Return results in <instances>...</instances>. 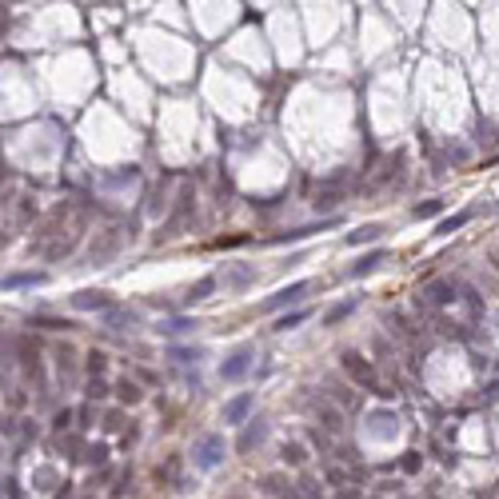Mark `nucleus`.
Returning a JSON list of instances; mask_svg holds the SVG:
<instances>
[{
  "instance_id": "f257e3e1",
  "label": "nucleus",
  "mask_w": 499,
  "mask_h": 499,
  "mask_svg": "<svg viewBox=\"0 0 499 499\" xmlns=\"http://www.w3.org/2000/svg\"><path fill=\"white\" fill-rule=\"evenodd\" d=\"M340 363H343V372H348V380H352V384H360L363 391H372V395H380V400H387V395H391V391L380 384V376H376L372 360H363L360 352H343Z\"/></svg>"
},
{
  "instance_id": "f03ea898",
  "label": "nucleus",
  "mask_w": 499,
  "mask_h": 499,
  "mask_svg": "<svg viewBox=\"0 0 499 499\" xmlns=\"http://www.w3.org/2000/svg\"><path fill=\"white\" fill-rule=\"evenodd\" d=\"M192 459H196V467L200 472H212L220 459H224V435L220 431H208L196 439V448H192Z\"/></svg>"
},
{
  "instance_id": "7ed1b4c3",
  "label": "nucleus",
  "mask_w": 499,
  "mask_h": 499,
  "mask_svg": "<svg viewBox=\"0 0 499 499\" xmlns=\"http://www.w3.org/2000/svg\"><path fill=\"white\" fill-rule=\"evenodd\" d=\"M252 408H256V395H252V391H240L236 400H228V404H224V411H220L224 428H240V424H248Z\"/></svg>"
},
{
  "instance_id": "20e7f679",
  "label": "nucleus",
  "mask_w": 499,
  "mask_h": 499,
  "mask_svg": "<svg viewBox=\"0 0 499 499\" xmlns=\"http://www.w3.org/2000/svg\"><path fill=\"white\" fill-rule=\"evenodd\" d=\"M308 292H312V284H308V280H295V284H288V288H280L276 295H268L260 308H264V312H280V308H288V304H300Z\"/></svg>"
},
{
  "instance_id": "39448f33",
  "label": "nucleus",
  "mask_w": 499,
  "mask_h": 499,
  "mask_svg": "<svg viewBox=\"0 0 499 499\" xmlns=\"http://www.w3.org/2000/svg\"><path fill=\"white\" fill-rule=\"evenodd\" d=\"M252 367V348H236L224 363H220V380L224 384H236V380H244Z\"/></svg>"
},
{
  "instance_id": "423d86ee",
  "label": "nucleus",
  "mask_w": 499,
  "mask_h": 499,
  "mask_svg": "<svg viewBox=\"0 0 499 499\" xmlns=\"http://www.w3.org/2000/svg\"><path fill=\"white\" fill-rule=\"evenodd\" d=\"M72 308L76 312H112V295L100 292V288H84V292L72 295Z\"/></svg>"
},
{
  "instance_id": "0eeeda50",
  "label": "nucleus",
  "mask_w": 499,
  "mask_h": 499,
  "mask_svg": "<svg viewBox=\"0 0 499 499\" xmlns=\"http://www.w3.org/2000/svg\"><path fill=\"white\" fill-rule=\"evenodd\" d=\"M264 439H268V424H264V419H248V424H244V435H240V443H236V452L248 455L252 448H260Z\"/></svg>"
},
{
  "instance_id": "6e6552de",
  "label": "nucleus",
  "mask_w": 499,
  "mask_h": 499,
  "mask_svg": "<svg viewBox=\"0 0 499 499\" xmlns=\"http://www.w3.org/2000/svg\"><path fill=\"white\" fill-rule=\"evenodd\" d=\"M380 264H387V248H376V252H367V256H360L352 268H348V276L352 280H360V276H372Z\"/></svg>"
},
{
  "instance_id": "1a4fd4ad",
  "label": "nucleus",
  "mask_w": 499,
  "mask_h": 499,
  "mask_svg": "<svg viewBox=\"0 0 499 499\" xmlns=\"http://www.w3.org/2000/svg\"><path fill=\"white\" fill-rule=\"evenodd\" d=\"M316 415H319V431H328V435H340V431H343V415H340V408H332L328 400H319Z\"/></svg>"
},
{
  "instance_id": "9d476101",
  "label": "nucleus",
  "mask_w": 499,
  "mask_h": 499,
  "mask_svg": "<svg viewBox=\"0 0 499 499\" xmlns=\"http://www.w3.org/2000/svg\"><path fill=\"white\" fill-rule=\"evenodd\" d=\"M248 284H256V264H240V268L224 272V288H232V292H244Z\"/></svg>"
},
{
  "instance_id": "9b49d317",
  "label": "nucleus",
  "mask_w": 499,
  "mask_h": 499,
  "mask_svg": "<svg viewBox=\"0 0 499 499\" xmlns=\"http://www.w3.org/2000/svg\"><path fill=\"white\" fill-rule=\"evenodd\" d=\"M220 288V276H204V280H196L192 288H188V295H184V304H204L208 295Z\"/></svg>"
},
{
  "instance_id": "f8f14e48",
  "label": "nucleus",
  "mask_w": 499,
  "mask_h": 499,
  "mask_svg": "<svg viewBox=\"0 0 499 499\" xmlns=\"http://www.w3.org/2000/svg\"><path fill=\"white\" fill-rule=\"evenodd\" d=\"M0 284L4 288H36V284H48V276L45 272H12V276H4Z\"/></svg>"
},
{
  "instance_id": "ddd939ff",
  "label": "nucleus",
  "mask_w": 499,
  "mask_h": 499,
  "mask_svg": "<svg viewBox=\"0 0 499 499\" xmlns=\"http://www.w3.org/2000/svg\"><path fill=\"white\" fill-rule=\"evenodd\" d=\"M380 236H384V224H360L356 232H348V244L360 248V244H372V240H380Z\"/></svg>"
},
{
  "instance_id": "4468645a",
  "label": "nucleus",
  "mask_w": 499,
  "mask_h": 499,
  "mask_svg": "<svg viewBox=\"0 0 499 499\" xmlns=\"http://www.w3.org/2000/svg\"><path fill=\"white\" fill-rule=\"evenodd\" d=\"M352 312H356V300H340V304H332V308L324 312V328H336V324H343Z\"/></svg>"
},
{
  "instance_id": "2eb2a0df",
  "label": "nucleus",
  "mask_w": 499,
  "mask_h": 499,
  "mask_svg": "<svg viewBox=\"0 0 499 499\" xmlns=\"http://www.w3.org/2000/svg\"><path fill=\"white\" fill-rule=\"evenodd\" d=\"M120 248V232H108V236H104V240H100V244H92V264H100V260H108V256H112V252Z\"/></svg>"
},
{
  "instance_id": "dca6fc26",
  "label": "nucleus",
  "mask_w": 499,
  "mask_h": 499,
  "mask_svg": "<svg viewBox=\"0 0 499 499\" xmlns=\"http://www.w3.org/2000/svg\"><path fill=\"white\" fill-rule=\"evenodd\" d=\"M280 459H284L288 467H304V463H308V448L292 439V443H284V448H280Z\"/></svg>"
},
{
  "instance_id": "f3484780",
  "label": "nucleus",
  "mask_w": 499,
  "mask_h": 499,
  "mask_svg": "<svg viewBox=\"0 0 499 499\" xmlns=\"http://www.w3.org/2000/svg\"><path fill=\"white\" fill-rule=\"evenodd\" d=\"M260 487H264L268 496H276V499H292V487H288V479L280 476V472H276V476H264L260 479Z\"/></svg>"
},
{
  "instance_id": "a211bd4d",
  "label": "nucleus",
  "mask_w": 499,
  "mask_h": 499,
  "mask_svg": "<svg viewBox=\"0 0 499 499\" xmlns=\"http://www.w3.org/2000/svg\"><path fill=\"white\" fill-rule=\"evenodd\" d=\"M168 360H176V363H200V360H204V348H196V343H192V348H180V343H172V348H168Z\"/></svg>"
},
{
  "instance_id": "6ab92c4d",
  "label": "nucleus",
  "mask_w": 499,
  "mask_h": 499,
  "mask_svg": "<svg viewBox=\"0 0 499 499\" xmlns=\"http://www.w3.org/2000/svg\"><path fill=\"white\" fill-rule=\"evenodd\" d=\"M196 328H200L196 319H184V316L164 319V324H160V332H164V336H184V332H196Z\"/></svg>"
},
{
  "instance_id": "aec40b11",
  "label": "nucleus",
  "mask_w": 499,
  "mask_h": 499,
  "mask_svg": "<svg viewBox=\"0 0 499 499\" xmlns=\"http://www.w3.org/2000/svg\"><path fill=\"white\" fill-rule=\"evenodd\" d=\"M116 395H120V404H128V408L144 400V391H140V384H132V380H120V384H116Z\"/></svg>"
},
{
  "instance_id": "412c9836",
  "label": "nucleus",
  "mask_w": 499,
  "mask_h": 499,
  "mask_svg": "<svg viewBox=\"0 0 499 499\" xmlns=\"http://www.w3.org/2000/svg\"><path fill=\"white\" fill-rule=\"evenodd\" d=\"M428 295H431V304H439V308H443V304H455V288L448 284V280L431 284V288H428Z\"/></svg>"
},
{
  "instance_id": "4be33fe9",
  "label": "nucleus",
  "mask_w": 499,
  "mask_h": 499,
  "mask_svg": "<svg viewBox=\"0 0 499 499\" xmlns=\"http://www.w3.org/2000/svg\"><path fill=\"white\" fill-rule=\"evenodd\" d=\"M443 208H448V200H424V204L411 208V216H415V220H431V216H439Z\"/></svg>"
},
{
  "instance_id": "5701e85b",
  "label": "nucleus",
  "mask_w": 499,
  "mask_h": 499,
  "mask_svg": "<svg viewBox=\"0 0 499 499\" xmlns=\"http://www.w3.org/2000/svg\"><path fill=\"white\" fill-rule=\"evenodd\" d=\"M324 491H319V483L312 476H304L300 483H295V491H292V499H319Z\"/></svg>"
},
{
  "instance_id": "b1692460",
  "label": "nucleus",
  "mask_w": 499,
  "mask_h": 499,
  "mask_svg": "<svg viewBox=\"0 0 499 499\" xmlns=\"http://www.w3.org/2000/svg\"><path fill=\"white\" fill-rule=\"evenodd\" d=\"M467 220H472V208H463V212H455V216H448V220H439L435 232H439V236H448V232H455V228H463Z\"/></svg>"
},
{
  "instance_id": "393cba45",
  "label": "nucleus",
  "mask_w": 499,
  "mask_h": 499,
  "mask_svg": "<svg viewBox=\"0 0 499 499\" xmlns=\"http://www.w3.org/2000/svg\"><path fill=\"white\" fill-rule=\"evenodd\" d=\"M84 367H88L92 380H100V376H104V367H108V356H104V352H88V363H84Z\"/></svg>"
},
{
  "instance_id": "a878e982",
  "label": "nucleus",
  "mask_w": 499,
  "mask_h": 499,
  "mask_svg": "<svg viewBox=\"0 0 499 499\" xmlns=\"http://www.w3.org/2000/svg\"><path fill=\"white\" fill-rule=\"evenodd\" d=\"M400 467H404L408 476H415V472L424 467V455H419V452H408V455H404V459H400Z\"/></svg>"
},
{
  "instance_id": "bb28decb",
  "label": "nucleus",
  "mask_w": 499,
  "mask_h": 499,
  "mask_svg": "<svg viewBox=\"0 0 499 499\" xmlns=\"http://www.w3.org/2000/svg\"><path fill=\"white\" fill-rule=\"evenodd\" d=\"M336 204H340V196H336V192H328V196H316V200H312V208H316V212H332Z\"/></svg>"
},
{
  "instance_id": "cd10ccee",
  "label": "nucleus",
  "mask_w": 499,
  "mask_h": 499,
  "mask_svg": "<svg viewBox=\"0 0 499 499\" xmlns=\"http://www.w3.org/2000/svg\"><path fill=\"white\" fill-rule=\"evenodd\" d=\"M308 319V312H292V316H284L280 324H276V332H288V328H295V324H304Z\"/></svg>"
},
{
  "instance_id": "c85d7f7f",
  "label": "nucleus",
  "mask_w": 499,
  "mask_h": 499,
  "mask_svg": "<svg viewBox=\"0 0 499 499\" xmlns=\"http://www.w3.org/2000/svg\"><path fill=\"white\" fill-rule=\"evenodd\" d=\"M108 391H112V387L104 384V380H92V384H88V400H104Z\"/></svg>"
},
{
  "instance_id": "c756f323",
  "label": "nucleus",
  "mask_w": 499,
  "mask_h": 499,
  "mask_svg": "<svg viewBox=\"0 0 499 499\" xmlns=\"http://www.w3.org/2000/svg\"><path fill=\"white\" fill-rule=\"evenodd\" d=\"M69 424H72V408H60L56 415H52V428H56V431H64Z\"/></svg>"
},
{
  "instance_id": "7c9ffc66",
  "label": "nucleus",
  "mask_w": 499,
  "mask_h": 499,
  "mask_svg": "<svg viewBox=\"0 0 499 499\" xmlns=\"http://www.w3.org/2000/svg\"><path fill=\"white\" fill-rule=\"evenodd\" d=\"M84 459H88V463H104V459H108V448H104V443H96V448L84 452Z\"/></svg>"
},
{
  "instance_id": "2f4dec72",
  "label": "nucleus",
  "mask_w": 499,
  "mask_h": 499,
  "mask_svg": "<svg viewBox=\"0 0 499 499\" xmlns=\"http://www.w3.org/2000/svg\"><path fill=\"white\" fill-rule=\"evenodd\" d=\"M176 472H180V459L172 455V459L164 463V472H156V479H160V483H164V479H172V476H176Z\"/></svg>"
},
{
  "instance_id": "473e14b6",
  "label": "nucleus",
  "mask_w": 499,
  "mask_h": 499,
  "mask_svg": "<svg viewBox=\"0 0 499 499\" xmlns=\"http://www.w3.org/2000/svg\"><path fill=\"white\" fill-rule=\"evenodd\" d=\"M308 439H312L316 448H328V443H332V439H328V431H319V428H312V431H308Z\"/></svg>"
},
{
  "instance_id": "72a5a7b5",
  "label": "nucleus",
  "mask_w": 499,
  "mask_h": 499,
  "mask_svg": "<svg viewBox=\"0 0 499 499\" xmlns=\"http://www.w3.org/2000/svg\"><path fill=\"white\" fill-rule=\"evenodd\" d=\"M108 324H136V312H112Z\"/></svg>"
},
{
  "instance_id": "f704fd0d",
  "label": "nucleus",
  "mask_w": 499,
  "mask_h": 499,
  "mask_svg": "<svg viewBox=\"0 0 499 499\" xmlns=\"http://www.w3.org/2000/svg\"><path fill=\"white\" fill-rule=\"evenodd\" d=\"M104 428H108V431H120V428H124V424H120V411H108V415H104Z\"/></svg>"
},
{
  "instance_id": "c9c22d12",
  "label": "nucleus",
  "mask_w": 499,
  "mask_h": 499,
  "mask_svg": "<svg viewBox=\"0 0 499 499\" xmlns=\"http://www.w3.org/2000/svg\"><path fill=\"white\" fill-rule=\"evenodd\" d=\"M499 496V483L496 487H476V499H496Z\"/></svg>"
},
{
  "instance_id": "e433bc0d",
  "label": "nucleus",
  "mask_w": 499,
  "mask_h": 499,
  "mask_svg": "<svg viewBox=\"0 0 499 499\" xmlns=\"http://www.w3.org/2000/svg\"><path fill=\"white\" fill-rule=\"evenodd\" d=\"M340 499H360V491L352 487V491H340Z\"/></svg>"
}]
</instances>
